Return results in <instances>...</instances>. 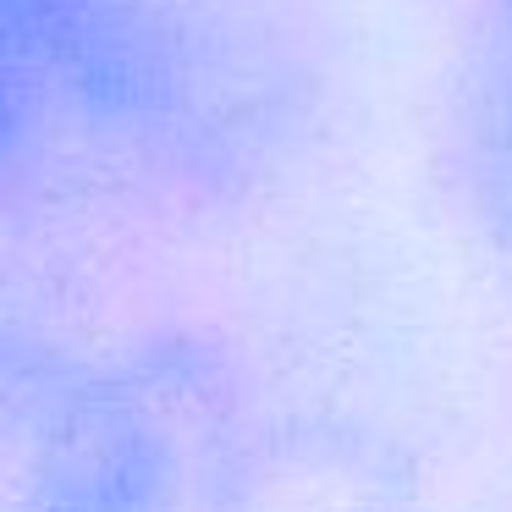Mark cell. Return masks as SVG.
<instances>
[{
    "instance_id": "1",
    "label": "cell",
    "mask_w": 512,
    "mask_h": 512,
    "mask_svg": "<svg viewBox=\"0 0 512 512\" xmlns=\"http://www.w3.org/2000/svg\"><path fill=\"white\" fill-rule=\"evenodd\" d=\"M265 463L243 364L199 331H160L50 380L12 512H248Z\"/></svg>"
},
{
    "instance_id": "2",
    "label": "cell",
    "mask_w": 512,
    "mask_h": 512,
    "mask_svg": "<svg viewBox=\"0 0 512 512\" xmlns=\"http://www.w3.org/2000/svg\"><path fill=\"white\" fill-rule=\"evenodd\" d=\"M0 39L45 94L116 122H160L188 100V34L166 0H0Z\"/></svg>"
},
{
    "instance_id": "3",
    "label": "cell",
    "mask_w": 512,
    "mask_h": 512,
    "mask_svg": "<svg viewBox=\"0 0 512 512\" xmlns=\"http://www.w3.org/2000/svg\"><path fill=\"white\" fill-rule=\"evenodd\" d=\"M446 188L501 276H512V0H485L446 89Z\"/></svg>"
},
{
    "instance_id": "4",
    "label": "cell",
    "mask_w": 512,
    "mask_h": 512,
    "mask_svg": "<svg viewBox=\"0 0 512 512\" xmlns=\"http://www.w3.org/2000/svg\"><path fill=\"white\" fill-rule=\"evenodd\" d=\"M45 100H50L45 83L23 67V56H17L6 39H0V166H12V160L28 149Z\"/></svg>"
}]
</instances>
